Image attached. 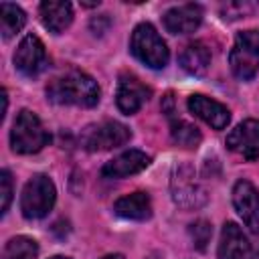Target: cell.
I'll list each match as a JSON object with an SVG mask.
<instances>
[{
  "instance_id": "cell-23",
  "label": "cell",
  "mask_w": 259,
  "mask_h": 259,
  "mask_svg": "<svg viewBox=\"0 0 259 259\" xmlns=\"http://www.w3.org/2000/svg\"><path fill=\"white\" fill-rule=\"evenodd\" d=\"M0 194H2V214H6L12 200V176L8 170L0 172Z\"/></svg>"
},
{
  "instance_id": "cell-6",
  "label": "cell",
  "mask_w": 259,
  "mask_h": 259,
  "mask_svg": "<svg viewBox=\"0 0 259 259\" xmlns=\"http://www.w3.org/2000/svg\"><path fill=\"white\" fill-rule=\"evenodd\" d=\"M130 138H132L130 127H125L119 121L105 119V121L89 123L81 132L79 144L87 152H105V150H113V148L123 146L125 142H130Z\"/></svg>"
},
{
  "instance_id": "cell-16",
  "label": "cell",
  "mask_w": 259,
  "mask_h": 259,
  "mask_svg": "<svg viewBox=\"0 0 259 259\" xmlns=\"http://www.w3.org/2000/svg\"><path fill=\"white\" fill-rule=\"evenodd\" d=\"M38 12H40V20H42L45 28L53 34H61L73 22V4L71 2L49 0L38 6Z\"/></svg>"
},
{
  "instance_id": "cell-14",
  "label": "cell",
  "mask_w": 259,
  "mask_h": 259,
  "mask_svg": "<svg viewBox=\"0 0 259 259\" xmlns=\"http://www.w3.org/2000/svg\"><path fill=\"white\" fill-rule=\"evenodd\" d=\"M219 259H253V249L235 223H225L219 243Z\"/></svg>"
},
{
  "instance_id": "cell-1",
  "label": "cell",
  "mask_w": 259,
  "mask_h": 259,
  "mask_svg": "<svg viewBox=\"0 0 259 259\" xmlns=\"http://www.w3.org/2000/svg\"><path fill=\"white\" fill-rule=\"evenodd\" d=\"M47 97L57 105L93 107L99 103V85L91 75L79 69H69L49 81Z\"/></svg>"
},
{
  "instance_id": "cell-25",
  "label": "cell",
  "mask_w": 259,
  "mask_h": 259,
  "mask_svg": "<svg viewBox=\"0 0 259 259\" xmlns=\"http://www.w3.org/2000/svg\"><path fill=\"white\" fill-rule=\"evenodd\" d=\"M51 259H69V257H61V255H55V257H51Z\"/></svg>"
},
{
  "instance_id": "cell-21",
  "label": "cell",
  "mask_w": 259,
  "mask_h": 259,
  "mask_svg": "<svg viewBox=\"0 0 259 259\" xmlns=\"http://www.w3.org/2000/svg\"><path fill=\"white\" fill-rule=\"evenodd\" d=\"M36 257H38L36 241L24 235L12 237L2 251V259H36Z\"/></svg>"
},
{
  "instance_id": "cell-17",
  "label": "cell",
  "mask_w": 259,
  "mask_h": 259,
  "mask_svg": "<svg viewBox=\"0 0 259 259\" xmlns=\"http://www.w3.org/2000/svg\"><path fill=\"white\" fill-rule=\"evenodd\" d=\"M113 212L117 217L130 219V221H148L152 217V200H150L148 192L138 190V192L117 198L113 204Z\"/></svg>"
},
{
  "instance_id": "cell-3",
  "label": "cell",
  "mask_w": 259,
  "mask_h": 259,
  "mask_svg": "<svg viewBox=\"0 0 259 259\" xmlns=\"http://www.w3.org/2000/svg\"><path fill=\"white\" fill-rule=\"evenodd\" d=\"M130 51L140 63L150 69H164L170 59L166 42L150 22H142L134 28L130 38Z\"/></svg>"
},
{
  "instance_id": "cell-4",
  "label": "cell",
  "mask_w": 259,
  "mask_h": 259,
  "mask_svg": "<svg viewBox=\"0 0 259 259\" xmlns=\"http://www.w3.org/2000/svg\"><path fill=\"white\" fill-rule=\"evenodd\" d=\"M229 65L237 79L249 81L259 71V30H241L229 53Z\"/></svg>"
},
{
  "instance_id": "cell-12",
  "label": "cell",
  "mask_w": 259,
  "mask_h": 259,
  "mask_svg": "<svg viewBox=\"0 0 259 259\" xmlns=\"http://www.w3.org/2000/svg\"><path fill=\"white\" fill-rule=\"evenodd\" d=\"M188 109L214 130H225L231 121V111L227 109V105L202 93H194L188 97Z\"/></svg>"
},
{
  "instance_id": "cell-24",
  "label": "cell",
  "mask_w": 259,
  "mask_h": 259,
  "mask_svg": "<svg viewBox=\"0 0 259 259\" xmlns=\"http://www.w3.org/2000/svg\"><path fill=\"white\" fill-rule=\"evenodd\" d=\"M103 259H123L121 255H117V253H113V255H105Z\"/></svg>"
},
{
  "instance_id": "cell-5",
  "label": "cell",
  "mask_w": 259,
  "mask_h": 259,
  "mask_svg": "<svg viewBox=\"0 0 259 259\" xmlns=\"http://www.w3.org/2000/svg\"><path fill=\"white\" fill-rule=\"evenodd\" d=\"M57 198V190L53 180L47 174H34L22 188L20 194V210L26 219L36 221L49 214Z\"/></svg>"
},
{
  "instance_id": "cell-26",
  "label": "cell",
  "mask_w": 259,
  "mask_h": 259,
  "mask_svg": "<svg viewBox=\"0 0 259 259\" xmlns=\"http://www.w3.org/2000/svg\"><path fill=\"white\" fill-rule=\"evenodd\" d=\"M257 257H259V247H257Z\"/></svg>"
},
{
  "instance_id": "cell-13",
  "label": "cell",
  "mask_w": 259,
  "mask_h": 259,
  "mask_svg": "<svg viewBox=\"0 0 259 259\" xmlns=\"http://www.w3.org/2000/svg\"><path fill=\"white\" fill-rule=\"evenodd\" d=\"M162 22L170 34H190L202 22V8L198 4L174 6L164 14Z\"/></svg>"
},
{
  "instance_id": "cell-19",
  "label": "cell",
  "mask_w": 259,
  "mask_h": 259,
  "mask_svg": "<svg viewBox=\"0 0 259 259\" xmlns=\"http://www.w3.org/2000/svg\"><path fill=\"white\" fill-rule=\"evenodd\" d=\"M24 24H26V14L20 6L12 4V2L0 4V32H2L4 40L12 38L16 32H20Z\"/></svg>"
},
{
  "instance_id": "cell-15",
  "label": "cell",
  "mask_w": 259,
  "mask_h": 259,
  "mask_svg": "<svg viewBox=\"0 0 259 259\" xmlns=\"http://www.w3.org/2000/svg\"><path fill=\"white\" fill-rule=\"evenodd\" d=\"M148 164H150V156L146 152L127 150V152L115 156L113 160H109L101 168V176L103 178H125V176L142 172L144 168H148Z\"/></svg>"
},
{
  "instance_id": "cell-7",
  "label": "cell",
  "mask_w": 259,
  "mask_h": 259,
  "mask_svg": "<svg viewBox=\"0 0 259 259\" xmlns=\"http://www.w3.org/2000/svg\"><path fill=\"white\" fill-rule=\"evenodd\" d=\"M170 186H172L174 202L182 208H196L206 200V194H204L202 186L198 184V180L194 176V170L188 164L176 166Z\"/></svg>"
},
{
  "instance_id": "cell-10",
  "label": "cell",
  "mask_w": 259,
  "mask_h": 259,
  "mask_svg": "<svg viewBox=\"0 0 259 259\" xmlns=\"http://www.w3.org/2000/svg\"><path fill=\"white\" fill-rule=\"evenodd\" d=\"M150 99V89L132 73H121L117 81V93L115 103L121 113L132 115L136 113L146 101Z\"/></svg>"
},
{
  "instance_id": "cell-20",
  "label": "cell",
  "mask_w": 259,
  "mask_h": 259,
  "mask_svg": "<svg viewBox=\"0 0 259 259\" xmlns=\"http://www.w3.org/2000/svg\"><path fill=\"white\" fill-rule=\"evenodd\" d=\"M170 134H172V140L182 148H196L202 140L198 127L188 123L186 119H180V117L178 119L170 117Z\"/></svg>"
},
{
  "instance_id": "cell-18",
  "label": "cell",
  "mask_w": 259,
  "mask_h": 259,
  "mask_svg": "<svg viewBox=\"0 0 259 259\" xmlns=\"http://www.w3.org/2000/svg\"><path fill=\"white\" fill-rule=\"evenodd\" d=\"M178 63L180 67L190 73V75H204L210 67V49L206 42L202 40H194V42H188L182 53L178 55Z\"/></svg>"
},
{
  "instance_id": "cell-8",
  "label": "cell",
  "mask_w": 259,
  "mask_h": 259,
  "mask_svg": "<svg viewBox=\"0 0 259 259\" xmlns=\"http://www.w3.org/2000/svg\"><path fill=\"white\" fill-rule=\"evenodd\" d=\"M49 65V57L45 51L42 40L36 34H26L14 53V67L16 71H20L26 77H36L38 73H42Z\"/></svg>"
},
{
  "instance_id": "cell-22",
  "label": "cell",
  "mask_w": 259,
  "mask_h": 259,
  "mask_svg": "<svg viewBox=\"0 0 259 259\" xmlns=\"http://www.w3.org/2000/svg\"><path fill=\"white\" fill-rule=\"evenodd\" d=\"M210 235H212V227H210L208 221L200 219V221L190 225V237H192V243L198 251H204L206 243L210 241Z\"/></svg>"
},
{
  "instance_id": "cell-2",
  "label": "cell",
  "mask_w": 259,
  "mask_h": 259,
  "mask_svg": "<svg viewBox=\"0 0 259 259\" xmlns=\"http://www.w3.org/2000/svg\"><path fill=\"white\" fill-rule=\"evenodd\" d=\"M51 142L38 115L30 109H20L10 130V146L16 154H36Z\"/></svg>"
},
{
  "instance_id": "cell-9",
  "label": "cell",
  "mask_w": 259,
  "mask_h": 259,
  "mask_svg": "<svg viewBox=\"0 0 259 259\" xmlns=\"http://www.w3.org/2000/svg\"><path fill=\"white\" fill-rule=\"evenodd\" d=\"M227 148L243 160L259 158V119H245L227 136Z\"/></svg>"
},
{
  "instance_id": "cell-11",
  "label": "cell",
  "mask_w": 259,
  "mask_h": 259,
  "mask_svg": "<svg viewBox=\"0 0 259 259\" xmlns=\"http://www.w3.org/2000/svg\"><path fill=\"white\" fill-rule=\"evenodd\" d=\"M233 206L243 223L253 233H259V190L249 180H239L233 186Z\"/></svg>"
}]
</instances>
